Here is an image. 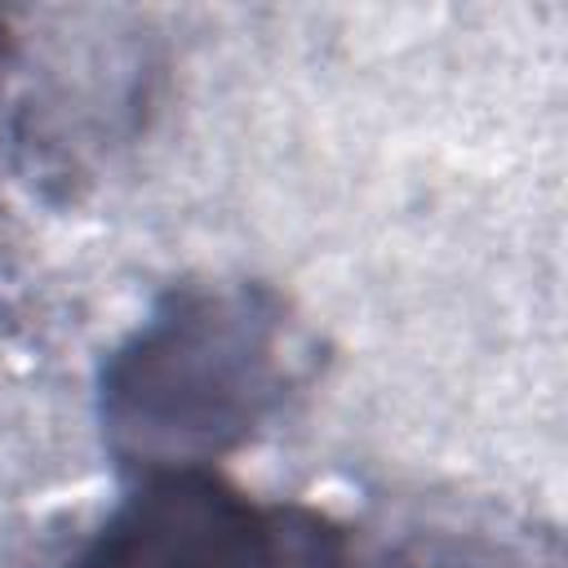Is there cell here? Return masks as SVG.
I'll use <instances>...</instances> for the list:
<instances>
[{"instance_id": "obj_1", "label": "cell", "mask_w": 568, "mask_h": 568, "mask_svg": "<svg viewBox=\"0 0 568 568\" xmlns=\"http://www.w3.org/2000/svg\"><path fill=\"white\" fill-rule=\"evenodd\" d=\"M288 382V311L266 284H173L98 368L102 444L142 479L209 470L271 422Z\"/></svg>"}, {"instance_id": "obj_2", "label": "cell", "mask_w": 568, "mask_h": 568, "mask_svg": "<svg viewBox=\"0 0 568 568\" xmlns=\"http://www.w3.org/2000/svg\"><path fill=\"white\" fill-rule=\"evenodd\" d=\"M67 568H351V541L311 506H266L182 470L142 479Z\"/></svg>"}, {"instance_id": "obj_3", "label": "cell", "mask_w": 568, "mask_h": 568, "mask_svg": "<svg viewBox=\"0 0 568 568\" xmlns=\"http://www.w3.org/2000/svg\"><path fill=\"white\" fill-rule=\"evenodd\" d=\"M399 568H524V564H506L501 555H484V550H439L426 559H404Z\"/></svg>"}, {"instance_id": "obj_4", "label": "cell", "mask_w": 568, "mask_h": 568, "mask_svg": "<svg viewBox=\"0 0 568 568\" xmlns=\"http://www.w3.org/2000/svg\"><path fill=\"white\" fill-rule=\"evenodd\" d=\"M4 58H9V31H4V18H0V67H4Z\"/></svg>"}]
</instances>
